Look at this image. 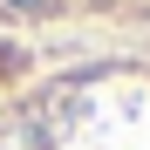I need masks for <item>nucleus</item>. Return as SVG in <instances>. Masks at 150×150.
I'll return each instance as SVG.
<instances>
[{
    "instance_id": "f257e3e1",
    "label": "nucleus",
    "mask_w": 150,
    "mask_h": 150,
    "mask_svg": "<svg viewBox=\"0 0 150 150\" xmlns=\"http://www.w3.org/2000/svg\"><path fill=\"white\" fill-rule=\"evenodd\" d=\"M21 123L34 150H150V48L48 82Z\"/></svg>"
},
{
    "instance_id": "f03ea898",
    "label": "nucleus",
    "mask_w": 150,
    "mask_h": 150,
    "mask_svg": "<svg viewBox=\"0 0 150 150\" xmlns=\"http://www.w3.org/2000/svg\"><path fill=\"white\" fill-rule=\"evenodd\" d=\"M0 28L34 34V28H123L150 34V0H0Z\"/></svg>"
}]
</instances>
